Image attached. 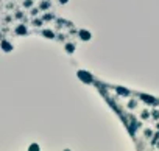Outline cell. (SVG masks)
Segmentation results:
<instances>
[{
  "instance_id": "1",
  "label": "cell",
  "mask_w": 159,
  "mask_h": 151,
  "mask_svg": "<svg viewBox=\"0 0 159 151\" xmlns=\"http://www.w3.org/2000/svg\"><path fill=\"white\" fill-rule=\"evenodd\" d=\"M81 37H83V39H89V33L83 31V33H81Z\"/></svg>"
},
{
  "instance_id": "2",
  "label": "cell",
  "mask_w": 159,
  "mask_h": 151,
  "mask_svg": "<svg viewBox=\"0 0 159 151\" xmlns=\"http://www.w3.org/2000/svg\"><path fill=\"white\" fill-rule=\"evenodd\" d=\"M17 31H19L20 34H22L23 31H25V28H23V27H19V28H17Z\"/></svg>"
},
{
  "instance_id": "3",
  "label": "cell",
  "mask_w": 159,
  "mask_h": 151,
  "mask_svg": "<svg viewBox=\"0 0 159 151\" xmlns=\"http://www.w3.org/2000/svg\"><path fill=\"white\" fill-rule=\"evenodd\" d=\"M61 2H67V0H61Z\"/></svg>"
}]
</instances>
